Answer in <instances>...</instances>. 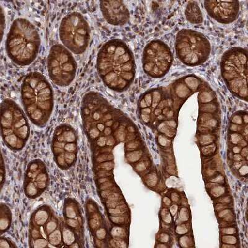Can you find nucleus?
I'll use <instances>...</instances> for the list:
<instances>
[{
	"instance_id": "1",
	"label": "nucleus",
	"mask_w": 248,
	"mask_h": 248,
	"mask_svg": "<svg viewBox=\"0 0 248 248\" xmlns=\"http://www.w3.org/2000/svg\"><path fill=\"white\" fill-rule=\"evenodd\" d=\"M97 70L109 89L117 92L127 90L136 74V62L129 46L120 39L108 41L97 55Z\"/></svg>"
},
{
	"instance_id": "2",
	"label": "nucleus",
	"mask_w": 248,
	"mask_h": 248,
	"mask_svg": "<svg viewBox=\"0 0 248 248\" xmlns=\"http://www.w3.org/2000/svg\"><path fill=\"white\" fill-rule=\"evenodd\" d=\"M21 97L26 112L33 123L44 125L54 106V93L47 79L38 72L28 74L22 84Z\"/></svg>"
},
{
	"instance_id": "6",
	"label": "nucleus",
	"mask_w": 248,
	"mask_h": 248,
	"mask_svg": "<svg viewBox=\"0 0 248 248\" xmlns=\"http://www.w3.org/2000/svg\"><path fill=\"white\" fill-rule=\"evenodd\" d=\"M59 36L62 43L71 52L83 54L90 43L89 24L80 13H71L62 20Z\"/></svg>"
},
{
	"instance_id": "12",
	"label": "nucleus",
	"mask_w": 248,
	"mask_h": 248,
	"mask_svg": "<svg viewBox=\"0 0 248 248\" xmlns=\"http://www.w3.org/2000/svg\"><path fill=\"white\" fill-rule=\"evenodd\" d=\"M185 16L190 23H202L203 17L200 8L196 1H190L185 10Z\"/></svg>"
},
{
	"instance_id": "5",
	"label": "nucleus",
	"mask_w": 248,
	"mask_h": 248,
	"mask_svg": "<svg viewBox=\"0 0 248 248\" xmlns=\"http://www.w3.org/2000/svg\"><path fill=\"white\" fill-rule=\"evenodd\" d=\"M175 49L179 61L189 66L202 65L210 56L211 46L202 33L182 30L177 34Z\"/></svg>"
},
{
	"instance_id": "10",
	"label": "nucleus",
	"mask_w": 248,
	"mask_h": 248,
	"mask_svg": "<svg viewBox=\"0 0 248 248\" xmlns=\"http://www.w3.org/2000/svg\"><path fill=\"white\" fill-rule=\"evenodd\" d=\"M204 7L212 19L224 24L235 21L240 12V3L236 1H205Z\"/></svg>"
},
{
	"instance_id": "14",
	"label": "nucleus",
	"mask_w": 248,
	"mask_h": 248,
	"mask_svg": "<svg viewBox=\"0 0 248 248\" xmlns=\"http://www.w3.org/2000/svg\"><path fill=\"white\" fill-rule=\"evenodd\" d=\"M50 241L52 244H59V241H61V235L59 234V232L57 231L54 232V234H51Z\"/></svg>"
},
{
	"instance_id": "8",
	"label": "nucleus",
	"mask_w": 248,
	"mask_h": 248,
	"mask_svg": "<svg viewBox=\"0 0 248 248\" xmlns=\"http://www.w3.org/2000/svg\"><path fill=\"white\" fill-rule=\"evenodd\" d=\"M47 68L51 80L57 85L65 87L74 80L77 65L70 51L65 46L56 44L50 48Z\"/></svg>"
},
{
	"instance_id": "4",
	"label": "nucleus",
	"mask_w": 248,
	"mask_h": 248,
	"mask_svg": "<svg viewBox=\"0 0 248 248\" xmlns=\"http://www.w3.org/2000/svg\"><path fill=\"white\" fill-rule=\"evenodd\" d=\"M221 74L228 89L234 96L247 100L248 51L233 47L228 50L221 58Z\"/></svg>"
},
{
	"instance_id": "7",
	"label": "nucleus",
	"mask_w": 248,
	"mask_h": 248,
	"mask_svg": "<svg viewBox=\"0 0 248 248\" xmlns=\"http://www.w3.org/2000/svg\"><path fill=\"white\" fill-rule=\"evenodd\" d=\"M2 134L11 147H21L29 134L27 121L19 106L12 100L6 99L1 105Z\"/></svg>"
},
{
	"instance_id": "13",
	"label": "nucleus",
	"mask_w": 248,
	"mask_h": 248,
	"mask_svg": "<svg viewBox=\"0 0 248 248\" xmlns=\"http://www.w3.org/2000/svg\"><path fill=\"white\" fill-rule=\"evenodd\" d=\"M63 238L64 241H65L66 244H71L74 240L72 232L66 229L64 230Z\"/></svg>"
},
{
	"instance_id": "11",
	"label": "nucleus",
	"mask_w": 248,
	"mask_h": 248,
	"mask_svg": "<svg viewBox=\"0 0 248 248\" xmlns=\"http://www.w3.org/2000/svg\"><path fill=\"white\" fill-rule=\"evenodd\" d=\"M100 9L104 18L112 25L123 26L129 21V11L123 1H102Z\"/></svg>"
},
{
	"instance_id": "9",
	"label": "nucleus",
	"mask_w": 248,
	"mask_h": 248,
	"mask_svg": "<svg viewBox=\"0 0 248 248\" xmlns=\"http://www.w3.org/2000/svg\"><path fill=\"white\" fill-rule=\"evenodd\" d=\"M174 57L169 46L160 40H154L144 48L142 64L144 72L154 78H161L169 72Z\"/></svg>"
},
{
	"instance_id": "3",
	"label": "nucleus",
	"mask_w": 248,
	"mask_h": 248,
	"mask_svg": "<svg viewBox=\"0 0 248 248\" xmlns=\"http://www.w3.org/2000/svg\"><path fill=\"white\" fill-rule=\"evenodd\" d=\"M41 46L38 31L28 20L16 19L11 26L6 48L9 57L19 66H27L36 59Z\"/></svg>"
}]
</instances>
